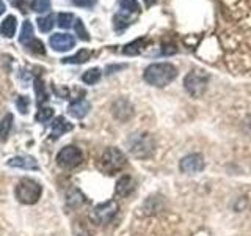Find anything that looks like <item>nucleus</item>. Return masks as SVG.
<instances>
[{
  "label": "nucleus",
  "mask_w": 251,
  "mask_h": 236,
  "mask_svg": "<svg viewBox=\"0 0 251 236\" xmlns=\"http://www.w3.org/2000/svg\"><path fill=\"white\" fill-rule=\"evenodd\" d=\"M177 76V69L175 65L171 63H152L149 65L145 73H143V79L152 87H167L168 84H171Z\"/></svg>",
  "instance_id": "f257e3e1"
},
{
  "label": "nucleus",
  "mask_w": 251,
  "mask_h": 236,
  "mask_svg": "<svg viewBox=\"0 0 251 236\" xmlns=\"http://www.w3.org/2000/svg\"><path fill=\"white\" fill-rule=\"evenodd\" d=\"M126 165H127V157L121 151V149L110 147L102 153L98 167L105 175H115V173L121 172Z\"/></svg>",
  "instance_id": "f03ea898"
},
{
  "label": "nucleus",
  "mask_w": 251,
  "mask_h": 236,
  "mask_svg": "<svg viewBox=\"0 0 251 236\" xmlns=\"http://www.w3.org/2000/svg\"><path fill=\"white\" fill-rule=\"evenodd\" d=\"M16 199L24 205H35L39 197L43 194V187L38 181L31 179V178H24L21 179L18 186H16Z\"/></svg>",
  "instance_id": "7ed1b4c3"
},
{
  "label": "nucleus",
  "mask_w": 251,
  "mask_h": 236,
  "mask_svg": "<svg viewBox=\"0 0 251 236\" xmlns=\"http://www.w3.org/2000/svg\"><path fill=\"white\" fill-rule=\"evenodd\" d=\"M209 76L202 69H192L184 79V87L187 93L193 98H201L207 88Z\"/></svg>",
  "instance_id": "20e7f679"
},
{
  "label": "nucleus",
  "mask_w": 251,
  "mask_h": 236,
  "mask_svg": "<svg viewBox=\"0 0 251 236\" xmlns=\"http://www.w3.org/2000/svg\"><path fill=\"white\" fill-rule=\"evenodd\" d=\"M83 162V153L80 148L68 145L61 148L57 154V164L63 169H75Z\"/></svg>",
  "instance_id": "39448f33"
},
{
  "label": "nucleus",
  "mask_w": 251,
  "mask_h": 236,
  "mask_svg": "<svg viewBox=\"0 0 251 236\" xmlns=\"http://www.w3.org/2000/svg\"><path fill=\"white\" fill-rule=\"evenodd\" d=\"M130 151L135 157H148L154 151V139L148 132L138 134L130 140Z\"/></svg>",
  "instance_id": "423d86ee"
},
{
  "label": "nucleus",
  "mask_w": 251,
  "mask_h": 236,
  "mask_svg": "<svg viewBox=\"0 0 251 236\" xmlns=\"http://www.w3.org/2000/svg\"><path fill=\"white\" fill-rule=\"evenodd\" d=\"M116 212H118V203L115 200H108L105 203L98 205V206L93 209L91 217L98 225H105L112 222L113 217L116 216Z\"/></svg>",
  "instance_id": "0eeeda50"
},
{
  "label": "nucleus",
  "mask_w": 251,
  "mask_h": 236,
  "mask_svg": "<svg viewBox=\"0 0 251 236\" xmlns=\"http://www.w3.org/2000/svg\"><path fill=\"white\" fill-rule=\"evenodd\" d=\"M179 169L182 173H187V175H192V173H200L204 170V157L200 153H193L188 154L185 157L180 159Z\"/></svg>",
  "instance_id": "6e6552de"
},
{
  "label": "nucleus",
  "mask_w": 251,
  "mask_h": 236,
  "mask_svg": "<svg viewBox=\"0 0 251 236\" xmlns=\"http://www.w3.org/2000/svg\"><path fill=\"white\" fill-rule=\"evenodd\" d=\"M49 44H50V47L53 51L65 52V51L73 49L74 44H75V39H74L73 35H69V33H55V35L50 36Z\"/></svg>",
  "instance_id": "1a4fd4ad"
},
{
  "label": "nucleus",
  "mask_w": 251,
  "mask_h": 236,
  "mask_svg": "<svg viewBox=\"0 0 251 236\" xmlns=\"http://www.w3.org/2000/svg\"><path fill=\"white\" fill-rule=\"evenodd\" d=\"M10 167H16V169H22V170H39V164L35 159L33 156L28 154H22V156H16L11 157L10 161L6 162Z\"/></svg>",
  "instance_id": "9d476101"
},
{
  "label": "nucleus",
  "mask_w": 251,
  "mask_h": 236,
  "mask_svg": "<svg viewBox=\"0 0 251 236\" xmlns=\"http://www.w3.org/2000/svg\"><path fill=\"white\" fill-rule=\"evenodd\" d=\"M135 179H133L132 177H121L120 179H118L116 183V187H115V194L118 197H127L130 195L133 191H135Z\"/></svg>",
  "instance_id": "9b49d317"
},
{
  "label": "nucleus",
  "mask_w": 251,
  "mask_h": 236,
  "mask_svg": "<svg viewBox=\"0 0 251 236\" xmlns=\"http://www.w3.org/2000/svg\"><path fill=\"white\" fill-rule=\"evenodd\" d=\"M90 107H91L90 102L86 99H75L69 104L68 112L74 118H83V117H86V114L90 112Z\"/></svg>",
  "instance_id": "f8f14e48"
},
{
  "label": "nucleus",
  "mask_w": 251,
  "mask_h": 236,
  "mask_svg": "<svg viewBox=\"0 0 251 236\" xmlns=\"http://www.w3.org/2000/svg\"><path fill=\"white\" fill-rule=\"evenodd\" d=\"M71 129H73V124H71L66 118L57 117L52 123V139H58L60 136H63V134Z\"/></svg>",
  "instance_id": "ddd939ff"
},
{
  "label": "nucleus",
  "mask_w": 251,
  "mask_h": 236,
  "mask_svg": "<svg viewBox=\"0 0 251 236\" xmlns=\"http://www.w3.org/2000/svg\"><path fill=\"white\" fill-rule=\"evenodd\" d=\"M16 29H18V21H16L13 14L6 16L5 21L2 22V26H0V31H2V35L6 38H11L16 33Z\"/></svg>",
  "instance_id": "4468645a"
},
{
  "label": "nucleus",
  "mask_w": 251,
  "mask_h": 236,
  "mask_svg": "<svg viewBox=\"0 0 251 236\" xmlns=\"http://www.w3.org/2000/svg\"><path fill=\"white\" fill-rule=\"evenodd\" d=\"M13 121L14 118L11 114H6L2 120H0V142H5L8 139L11 132V128H13Z\"/></svg>",
  "instance_id": "2eb2a0df"
},
{
  "label": "nucleus",
  "mask_w": 251,
  "mask_h": 236,
  "mask_svg": "<svg viewBox=\"0 0 251 236\" xmlns=\"http://www.w3.org/2000/svg\"><path fill=\"white\" fill-rule=\"evenodd\" d=\"M113 114H115V117L118 118V120H121V114H124V120H127V118H130L132 114H133L130 102L124 101V107H121V99L116 101L115 104H113Z\"/></svg>",
  "instance_id": "dca6fc26"
},
{
  "label": "nucleus",
  "mask_w": 251,
  "mask_h": 236,
  "mask_svg": "<svg viewBox=\"0 0 251 236\" xmlns=\"http://www.w3.org/2000/svg\"><path fill=\"white\" fill-rule=\"evenodd\" d=\"M91 55H93L91 51H88V49H80L75 55H73V57L63 59L61 63H73V65H80V63L88 61V60L91 59Z\"/></svg>",
  "instance_id": "f3484780"
},
{
  "label": "nucleus",
  "mask_w": 251,
  "mask_h": 236,
  "mask_svg": "<svg viewBox=\"0 0 251 236\" xmlns=\"http://www.w3.org/2000/svg\"><path fill=\"white\" fill-rule=\"evenodd\" d=\"M33 26H31L30 21H25L22 24V29H21V35H19V43L22 46L28 44L31 39H33Z\"/></svg>",
  "instance_id": "a211bd4d"
},
{
  "label": "nucleus",
  "mask_w": 251,
  "mask_h": 236,
  "mask_svg": "<svg viewBox=\"0 0 251 236\" xmlns=\"http://www.w3.org/2000/svg\"><path fill=\"white\" fill-rule=\"evenodd\" d=\"M146 44V39L145 38H138V39H135V41H132V43H129V44H126L124 46V49H123V52L126 54V55H137V54H140L141 52V49H143V46Z\"/></svg>",
  "instance_id": "6ab92c4d"
},
{
  "label": "nucleus",
  "mask_w": 251,
  "mask_h": 236,
  "mask_svg": "<svg viewBox=\"0 0 251 236\" xmlns=\"http://www.w3.org/2000/svg\"><path fill=\"white\" fill-rule=\"evenodd\" d=\"M100 76H102V73H100L99 68H91V69L85 71V73H83L82 81L85 84H88V85H94V84H98L100 81Z\"/></svg>",
  "instance_id": "aec40b11"
},
{
  "label": "nucleus",
  "mask_w": 251,
  "mask_h": 236,
  "mask_svg": "<svg viewBox=\"0 0 251 236\" xmlns=\"http://www.w3.org/2000/svg\"><path fill=\"white\" fill-rule=\"evenodd\" d=\"M35 91H36V102H38V106H43L44 102L49 99V94L46 93L44 84H43L41 79H36V81H35Z\"/></svg>",
  "instance_id": "412c9836"
},
{
  "label": "nucleus",
  "mask_w": 251,
  "mask_h": 236,
  "mask_svg": "<svg viewBox=\"0 0 251 236\" xmlns=\"http://www.w3.org/2000/svg\"><path fill=\"white\" fill-rule=\"evenodd\" d=\"M129 13H124V11H120L118 13L115 18H113V27H115V30H118V31H121V30H124L126 27L129 26Z\"/></svg>",
  "instance_id": "4be33fe9"
},
{
  "label": "nucleus",
  "mask_w": 251,
  "mask_h": 236,
  "mask_svg": "<svg viewBox=\"0 0 251 236\" xmlns=\"http://www.w3.org/2000/svg\"><path fill=\"white\" fill-rule=\"evenodd\" d=\"M120 8L124 13H140L141 8L137 0H120Z\"/></svg>",
  "instance_id": "5701e85b"
},
{
  "label": "nucleus",
  "mask_w": 251,
  "mask_h": 236,
  "mask_svg": "<svg viewBox=\"0 0 251 236\" xmlns=\"http://www.w3.org/2000/svg\"><path fill=\"white\" fill-rule=\"evenodd\" d=\"M24 47H25V49H27L28 52H31L33 55H44V54H46L44 44H43L41 41H39V39H36V38H33L28 44H25Z\"/></svg>",
  "instance_id": "b1692460"
},
{
  "label": "nucleus",
  "mask_w": 251,
  "mask_h": 236,
  "mask_svg": "<svg viewBox=\"0 0 251 236\" xmlns=\"http://www.w3.org/2000/svg\"><path fill=\"white\" fill-rule=\"evenodd\" d=\"M50 0H31V3H30V8L33 11L36 13H46V11H49L50 10Z\"/></svg>",
  "instance_id": "393cba45"
},
{
  "label": "nucleus",
  "mask_w": 251,
  "mask_h": 236,
  "mask_svg": "<svg viewBox=\"0 0 251 236\" xmlns=\"http://www.w3.org/2000/svg\"><path fill=\"white\" fill-rule=\"evenodd\" d=\"M57 22H58V27L61 29H71L73 27V22H75V19L71 13H60L57 16Z\"/></svg>",
  "instance_id": "a878e982"
},
{
  "label": "nucleus",
  "mask_w": 251,
  "mask_h": 236,
  "mask_svg": "<svg viewBox=\"0 0 251 236\" xmlns=\"http://www.w3.org/2000/svg\"><path fill=\"white\" fill-rule=\"evenodd\" d=\"M38 27H39V30L43 31V33L50 31L53 29V16L49 14V16H44V18H39L38 19Z\"/></svg>",
  "instance_id": "bb28decb"
},
{
  "label": "nucleus",
  "mask_w": 251,
  "mask_h": 236,
  "mask_svg": "<svg viewBox=\"0 0 251 236\" xmlns=\"http://www.w3.org/2000/svg\"><path fill=\"white\" fill-rule=\"evenodd\" d=\"M74 29H75V35H78V38H80L82 41H90V35H88V31H86L82 19H78V18L75 19Z\"/></svg>",
  "instance_id": "cd10ccee"
},
{
  "label": "nucleus",
  "mask_w": 251,
  "mask_h": 236,
  "mask_svg": "<svg viewBox=\"0 0 251 236\" xmlns=\"http://www.w3.org/2000/svg\"><path fill=\"white\" fill-rule=\"evenodd\" d=\"M53 115V109L52 107H43V109H39L38 110V114H36V121L39 123H46V121H49L50 118Z\"/></svg>",
  "instance_id": "c85d7f7f"
},
{
  "label": "nucleus",
  "mask_w": 251,
  "mask_h": 236,
  "mask_svg": "<svg viewBox=\"0 0 251 236\" xmlns=\"http://www.w3.org/2000/svg\"><path fill=\"white\" fill-rule=\"evenodd\" d=\"M68 203L71 206H78L80 203H83V195L78 191H73L71 194H68Z\"/></svg>",
  "instance_id": "c756f323"
},
{
  "label": "nucleus",
  "mask_w": 251,
  "mask_h": 236,
  "mask_svg": "<svg viewBox=\"0 0 251 236\" xmlns=\"http://www.w3.org/2000/svg\"><path fill=\"white\" fill-rule=\"evenodd\" d=\"M28 98L27 96H19L18 99H16V106H18L19 112L21 114H27L28 112Z\"/></svg>",
  "instance_id": "7c9ffc66"
},
{
  "label": "nucleus",
  "mask_w": 251,
  "mask_h": 236,
  "mask_svg": "<svg viewBox=\"0 0 251 236\" xmlns=\"http://www.w3.org/2000/svg\"><path fill=\"white\" fill-rule=\"evenodd\" d=\"M71 2L77 6H82V8H91L96 5L98 0H71Z\"/></svg>",
  "instance_id": "2f4dec72"
},
{
  "label": "nucleus",
  "mask_w": 251,
  "mask_h": 236,
  "mask_svg": "<svg viewBox=\"0 0 251 236\" xmlns=\"http://www.w3.org/2000/svg\"><path fill=\"white\" fill-rule=\"evenodd\" d=\"M5 10H6V6H5V3H3V0H0V14H3Z\"/></svg>",
  "instance_id": "473e14b6"
},
{
  "label": "nucleus",
  "mask_w": 251,
  "mask_h": 236,
  "mask_svg": "<svg viewBox=\"0 0 251 236\" xmlns=\"http://www.w3.org/2000/svg\"><path fill=\"white\" fill-rule=\"evenodd\" d=\"M143 2H145V5H146V6H152V5L157 2V0H143Z\"/></svg>",
  "instance_id": "72a5a7b5"
}]
</instances>
